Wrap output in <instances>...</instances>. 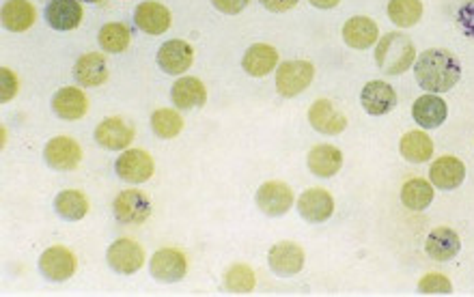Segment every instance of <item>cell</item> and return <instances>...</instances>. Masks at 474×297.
<instances>
[{
    "label": "cell",
    "instance_id": "cell-1",
    "mask_svg": "<svg viewBox=\"0 0 474 297\" xmlns=\"http://www.w3.org/2000/svg\"><path fill=\"white\" fill-rule=\"evenodd\" d=\"M414 78L427 93H447L459 82L461 65L453 52L442 50V47H431V50H425L414 63Z\"/></svg>",
    "mask_w": 474,
    "mask_h": 297
},
{
    "label": "cell",
    "instance_id": "cell-2",
    "mask_svg": "<svg viewBox=\"0 0 474 297\" xmlns=\"http://www.w3.org/2000/svg\"><path fill=\"white\" fill-rule=\"evenodd\" d=\"M377 67L388 76H401L417 63V47L414 41L403 33H388L376 46Z\"/></svg>",
    "mask_w": 474,
    "mask_h": 297
},
{
    "label": "cell",
    "instance_id": "cell-3",
    "mask_svg": "<svg viewBox=\"0 0 474 297\" xmlns=\"http://www.w3.org/2000/svg\"><path fill=\"white\" fill-rule=\"evenodd\" d=\"M315 67L308 61H284L276 69V91L283 97H295L311 87Z\"/></svg>",
    "mask_w": 474,
    "mask_h": 297
},
{
    "label": "cell",
    "instance_id": "cell-4",
    "mask_svg": "<svg viewBox=\"0 0 474 297\" xmlns=\"http://www.w3.org/2000/svg\"><path fill=\"white\" fill-rule=\"evenodd\" d=\"M145 251L139 241L129 240V237H121V240L112 241V246L106 252V261L112 271L121 276H132L145 265Z\"/></svg>",
    "mask_w": 474,
    "mask_h": 297
},
{
    "label": "cell",
    "instance_id": "cell-5",
    "mask_svg": "<svg viewBox=\"0 0 474 297\" xmlns=\"http://www.w3.org/2000/svg\"><path fill=\"white\" fill-rule=\"evenodd\" d=\"M112 216L118 224H145L151 216V200L140 189H123L112 203Z\"/></svg>",
    "mask_w": 474,
    "mask_h": 297
},
{
    "label": "cell",
    "instance_id": "cell-6",
    "mask_svg": "<svg viewBox=\"0 0 474 297\" xmlns=\"http://www.w3.org/2000/svg\"><path fill=\"white\" fill-rule=\"evenodd\" d=\"M156 164L153 158L142 148H126L115 162V172L126 183H145L153 177Z\"/></svg>",
    "mask_w": 474,
    "mask_h": 297
},
{
    "label": "cell",
    "instance_id": "cell-7",
    "mask_svg": "<svg viewBox=\"0 0 474 297\" xmlns=\"http://www.w3.org/2000/svg\"><path fill=\"white\" fill-rule=\"evenodd\" d=\"M188 271V259L186 254L177 248H162L153 254L149 261V274L153 276V281L164 282V284H173L183 281Z\"/></svg>",
    "mask_w": 474,
    "mask_h": 297
},
{
    "label": "cell",
    "instance_id": "cell-8",
    "mask_svg": "<svg viewBox=\"0 0 474 297\" xmlns=\"http://www.w3.org/2000/svg\"><path fill=\"white\" fill-rule=\"evenodd\" d=\"M259 211L270 218L284 216L294 207V189L283 181H265L254 196Z\"/></svg>",
    "mask_w": 474,
    "mask_h": 297
},
{
    "label": "cell",
    "instance_id": "cell-9",
    "mask_svg": "<svg viewBox=\"0 0 474 297\" xmlns=\"http://www.w3.org/2000/svg\"><path fill=\"white\" fill-rule=\"evenodd\" d=\"M136 129L129 121L121 117H108L95 128V142L108 151H126L132 145Z\"/></svg>",
    "mask_w": 474,
    "mask_h": 297
},
{
    "label": "cell",
    "instance_id": "cell-10",
    "mask_svg": "<svg viewBox=\"0 0 474 297\" xmlns=\"http://www.w3.org/2000/svg\"><path fill=\"white\" fill-rule=\"evenodd\" d=\"M39 271L46 281L65 282L76 274V257L69 248L52 246L39 257Z\"/></svg>",
    "mask_w": 474,
    "mask_h": 297
},
{
    "label": "cell",
    "instance_id": "cell-11",
    "mask_svg": "<svg viewBox=\"0 0 474 297\" xmlns=\"http://www.w3.org/2000/svg\"><path fill=\"white\" fill-rule=\"evenodd\" d=\"M44 159L50 169L67 172L78 169L82 162V148L69 136H57L44 147Z\"/></svg>",
    "mask_w": 474,
    "mask_h": 297
},
{
    "label": "cell",
    "instance_id": "cell-12",
    "mask_svg": "<svg viewBox=\"0 0 474 297\" xmlns=\"http://www.w3.org/2000/svg\"><path fill=\"white\" fill-rule=\"evenodd\" d=\"M270 270L276 276L289 278L300 274L302 267H304V251L295 241H278L270 248L268 254Z\"/></svg>",
    "mask_w": 474,
    "mask_h": 297
},
{
    "label": "cell",
    "instance_id": "cell-13",
    "mask_svg": "<svg viewBox=\"0 0 474 297\" xmlns=\"http://www.w3.org/2000/svg\"><path fill=\"white\" fill-rule=\"evenodd\" d=\"M194 61V47L183 39H170L160 46L158 65L164 74L181 76L190 69Z\"/></svg>",
    "mask_w": 474,
    "mask_h": 297
},
{
    "label": "cell",
    "instance_id": "cell-14",
    "mask_svg": "<svg viewBox=\"0 0 474 297\" xmlns=\"http://www.w3.org/2000/svg\"><path fill=\"white\" fill-rule=\"evenodd\" d=\"M298 213L308 224H322L335 213V199L328 189L311 188L298 199Z\"/></svg>",
    "mask_w": 474,
    "mask_h": 297
},
{
    "label": "cell",
    "instance_id": "cell-15",
    "mask_svg": "<svg viewBox=\"0 0 474 297\" xmlns=\"http://www.w3.org/2000/svg\"><path fill=\"white\" fill-rule=\"evenodd\" d=\"M308 123L319 134L336 136L347 128V118L341 110L335 108L330 99H317L308 110Z\"/></svg>",
    "mask_w": 474,
    "mask_h": 297
},
{
    "label": "cell",
    "instance_id": "cell-16",
    "mask_svg": "<svg viewBox=\"0 0 474 297\" xmlns=\"http://www.w3.org/2000/svg\"><path fill=\"white\" fill-rule=\"evenodd\" d=\"M360 104L371 117L388 115L397 106V93L388 82L371 80L366 82L363 93H360Z\"/></svg>",
    "mask_w": 474,
    "mask_h": 297
},
{
    "label": "cell",
    "instance_id": "cell-17",
    "mask_svg": "<svg viewBox=\"0 0 474 297\" xmlns=\"http://www.w3.org/2000/svg\"><path fill=\"white\" fill-rule=\"evenodd\" d=\"M82 11L80 0H50L44 11L46 22L50 24L55 31H74L80 26Z\"/></svg>",
    "mask_w": 474,
    "mask_h": 297
},
{
    "label": "cell",
    "instance_id": "cell-18",
    "mask_svg": "<svg viewBox=\"0 0 474 297\" xmlns=\"http://www.w3.org/2000/svg\"><path fill=\"white\" fill-rule=\"evenodd\" d=\"M448 108L447 102L436 93L420 95V97L412 106V117L423 129H436L447 121Z\"/></svg>",
    "mask_w": 474,
    "mask_h": 297
},
{
    "label": "cell",
    "instance_id": "cell-19",
    "mask_svg": "<svg viewBox=\"0 0 474 297\" xmlns=\"http://www.w3.org/2000/svg\"><path fill=\"white\" fill-rule=\"evenodd\" d=\"M52 110L63 121H78L87 115L88 99L82 88L78 87H63L61 91L55 93L52 97Z\"/></svg>",
    "mask_w": 474,
    "mask_h": 297
},
{
    "label": "cell",
    "instance_id": "cell-20",
    "mask_svg": "<svg viewBox=\"0 0 474 297\" xmlns=\"http://www.w3.org/2000/svg\"><path fill=\"white\" fill-rule=\"evenodd\" d=\"M74 78L80 87H102L108 80V63L99 52H87L74 65Z\"/></svg>",
    "mask_w": 474,
    "mask_h": 297
},
{
    "label": "cell",
    "instance_id": "cell-21",
    "mask_svg": "<svg viewBox=\"0 0 474 297\" xmlns=\"http://www.w3.org/2000/svg\"><path fill=\"white\" fill-rule=\"evenodd\" d=\"M343 41L354 50H369L379 41L377 24L366 15L349 17L343 26Z\"/></svg>",
    "mask_w": 474,
    "mask_h": 297
},
{
    "label": "cell",
    "instance_id": "cell-22",
    "mask_svg": "<svg viewBox=\"0 0 474 297\" xmlns=\"http://www.w3.org/2000/svg\"><path fill=\"white\" fill-rule=\"evenodd\" d=\"M459 251H461L459 235L448 227L434 229L425 240L427 257L434 259V261H440V263L455 259L459 254Z\"/></svg>",
    "mask_w": 474,
    "mask_h": 297
},
{
    "label": "cell",
    "instance_id": "cell-23",
    "mask_svg": "<svg viewBox=\"0 0 474 297\" xmlns=\"http://www.w3.org/2000/svg\"><path fill=\"white\" fill-rule=\"evenodd\" d=\"M134 24L147 35H164L170 26V11L162 3H140L134 11Z\"/></svg>",
    "mask_w": 474,
    "mask_h": 297
},
{
    "label": "cell",
    "instance_id": "cell-24",
    "mask_svg": "<svg viewBox=\"0 0 474 297\" xmlns=\"http://www.w3.org/2000/svg\"><path fill=\"white\" fill-rule=\"evenodd\" d=\"M466 179V166L459 158L442 156L429 169V181L438 189H455Z\"/></svg>",
    "mask_w": 474,
    "mask_h": 297
},
{
    "label": "cell",
    "instance_id": "cell-25",
    "mask_svg": "<svg viewBox=\"0 0 474 297\" xmlns=\"http://www.w3.org/2000/svg\"><path fill=\"white\" fill-rule=\"evenodd\" d=\"M170 99H173L175 108L180 110L201 108L207 102L205 85L199 78H192V76H183L170 88Z\"/></svg>",
    "mask_w": 474,
    "mask_h": 297
},
{
    "label": "cell",
    "instance_id": "cell-26",
    "mask_svg": "<svg viewBox=\"0 0 474 297\" xmlns=\"http://www.w3.org/2000/svg\"><path fill=\"white\" fill-rule=\"evenodd\" d=\"M278 65V52L274 46L268 44H252L242 58V67L252 78H263L270 71H274Z\"/></svg>",
    "mask_w": 474,
    "mask_h": 297
},
{
    "label": "cell",
    "instance_id": "cell-27",
    "mask_svg": "<svg viewBox=\"0 0 474 297\" xmlns=\"http://www.w3.org/2000/svg\"><path fill=\"white\" fill-rule=\"evenodd\" d=\"M306 162H308V170H311L313 175L330 179V177H335L336 172L341 170L343 153L341 148H336L335 145H317L311 148Z\"/></svg>",
    "mask_w": 474,
    "mask_h": 297
},
{
    "label": "cell",
    "instance_id": "cell-28",
    "mask_svg": "<svg viewBox=\"0 0 474 297\" xmlns=\"http://www.w3.org/2000/svg\"><path fill=\"white\" fill-rule=\"evenodd\" d=\"M3 26L9 33H24L33 26L37 20V11L28 0H7L3 5Z\"/></svg>",
    "mask_w": 474,
    "mask_h": 297
},
{
    "label": "cell",
    "instance_id": "cell-29",
    "mask_svg": "<svg viewBox=\"0 0 474 297\" xmlns=\"http://www.w3.org/2000/svg\"><path fill=\"white\" fill-rule=\"evenodd\" d=\"M401 156L412 164H423L429 162L434 156V140L427 136L423 129H412V132L403 134L399 142Z\"/></svg>",
    "mask_w": 474,
    "mask_h": 297
},
{
    "label": "cell",
    "instance_id": "cell-30",
    "mask_svg": "<svg viewBox=\"0 0 474 297\" xmlns=\"http://www.w3.org/2000/svg\"><path fill=\"white\" fill-rule=\"evenodd\" d=\"M401 203L412 211H425L434 203V183L414 177L401 188Z\"/></svg>",
    "mask_w": 474,
    "mask_h": 297
},
{
    "label": "cell",
    "instance_id": "cell-31",
    "mask_svg": "<svg viewBox=\"0 0 474 297\" xmlns=\"http://www.w3.org/2000/svg\"><path fill=\"white\" fill-rule=\"evenodd\" d=\"M55 211L65 222H78L88 213V199L80 189H63L55 199Z\"/></svg>",
    "mask_w": 474,
    "mask_h": 297
},
{
    "label": "cell",
    "instance_id": "cell-32",
    "mask_svg": "<svg viewBox=\"0 0 474 297\" xmlns=\"http://www.w3.org/2000/svg\"><path fill=\"white\" fill-rule=\"evenodd\" d=\"M99 47L104 52H110V55H118V52H126L129 47V41H132V33L126 24L121 22H108L99 28L98 35Z\"/></svg>",
    "mask_w": 474,
    "mask_h": 297
},
{
    "label": "cell",
    "instance_id": "cell-33",
    "mask_svg": "<svg viewBox=\"0 0 474 297\" xmlns=\"http://www.w3.org/2000/svg\"><path fill=\"white\" fill-rule=\"evenodd\" d=\"M388 17L395 26L410 28L423 17V3L420 0H390Z\"/></svg>",
    "mask_w": 474,
    "mask_h": 297
},
{
    "label": "cell",
    "instance_id": "cell-34",
    "mask_svg": "<svg viewBox=\"0 0 474 297\" xmlns=\"http://www.w3.org/2000/svg\"><path fill=\"white\" fill-rule=\"evenodd\" d=\"M151 129L156 132V136H160V138L170 140L181 134L183 118L180 112L173 108H160L151 115Z\"/></svg>",
    "mask_w": 474,
    "mask_h": 297
},
{
    "label": "cell",
    "instance_id": "cell-35",
    "mask_svg": "<svg viewBox=\"0 0 474 297\" xmlns=\"http://www.w3.org/2000/svg\"><path fill=\"white\" fill-rule=\"evenodd\" d=\"M257 284V276L251 267L244 263H235L231 265L224 274V287H227L231 293H251Z\"/></svg>",
    "mask_w": 474,
    "mask_h": 297
},
{
    "label": "cell",
    "instance_id": "cell-36",
    "mask_svg": "<svg viewBox=\"0 0 474 297\" xmlns=\"http://www.w3.org/2000/svg\"><path fill=\"white\" fill-rule=\"evenodd\" d=\"M418 293H423V295H450V293H453V284H450L447 276L431 271V274L420 278Z\"/></svg>",
    "mask_w": 474,
    "mask_h": 297
},
{
    "label": "cell",
    "instance_id": "cell-37",
    "mask_svg": "<svg viewBox=\"0 0 474 297\" xmlns=\"http://www.w3.org/2000/svg\"><path fill=\"white\" fill-rule=\"evenodd\" d=\"M17 87H20V82H17V76L14 71L9 67H0V102H11L15 97Z\"/></svg>",
    "mask_w": 474,
    "mask_h": 297
},
{
    "label": "cell",
    "instance_id": "cell-38",
    "mask_svg": "<svg viewBox=\"0 0 474 297\" xmlns=\"http://www.w3.org/2000/svg\"><path fill=\"white\" fill-rule=\"evenodd\" d=\"M458 24L461 26V31L468 35V37L474 39V0L466 3L464 7L458 11Z\"/></svg>",
    "mask_w": 474,
    "mask_h": 297
},
{
    "label": "cell",
    "instance_id": "cell-39",
    "mask_svg": "<svg viewBox=\"0 0 474 297\" xmlns=\"http://www.w3.org/2000/svg\"><path fill=\"white\" fill-rule=\"evenodd\" d=\"M248 3H251V0H211L213 7L221 11V14H227V15L242 14V11L248 7Z\"/></svg>",
    "mask_w": 474,
    "mask_h": 297
},
{
    "label": "cell",
    "instance_id": "cell-40",
    "mask_svg": "<svg viewBox=\"0 0 474 297\" xmlns=\"http://www.w3.org/2000/svg\"><path fill=\"white\" fill-rule=\"evenodd\" d=\"M265 9L272 11V14H283V11L294 9L300 0H259Z\"/></svg>",
    "mask_w": 474,
    "mask_h": 297
},
{
    "label": "cell",
    "instance_id": "cell-41",
    "mask_svg": "<svg viewBox=\"0 0 474 297\" xmlns=\"http://www.w3.org/2000/svg\"><path fill=\"white\" fill-rule=\"evenodd\" d=\"M308 3L317 9H335L341 0H308Z\"/></svg>",
    "mask_w": 474,
    "mask_h": 297
},
{
    "label": "cell",
    "instance_id": "cell-42",
    "mask_svg": "<svg viewBox=\"0 0 474 297\" xmlns=\"http://www.w3.org/2000/svg\"><path fill=\"white\" fill-rule=\"evenodd\" d=\"M80 3H102V0H80Z\"/></svg>",
    "mask_w": 474,
    "mask_h": 297
}]
</instances>
